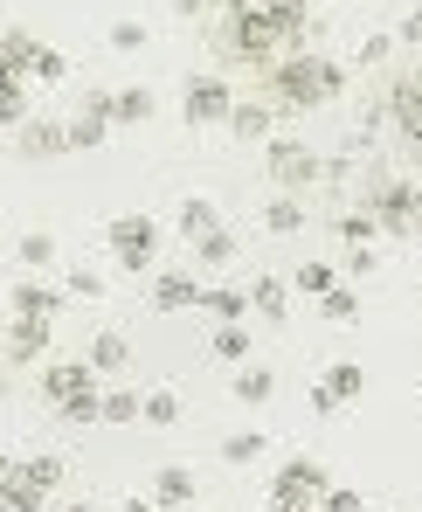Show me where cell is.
I'll return each mask as SVG.
<instances>
[{"label":"cell","mask_w":422,"mask_h":512,"mask_svg":"<svg viewBox=\"0 0 422 512\" xmlns=\"http://www.w3.org/2000/svg\"><path fill=\"white\" fill-rule=\"evenodd\" d=\"M346 97V70H339L333 56H277L270 70H263V104L270 111H326Z\"/></svg>","instance_id":"cell-1"},{"label":"cell","mask_w":422,"mask_h":512,"mask_svg":"<svg viewBox=\"0 0 422 512\" xmlns=\"http://www.w3.org/2000/svg\"><path fill=\"white\" fill-rule=\"evenodd\" d=\"M215 56H222V63H236V70H256V77H263V70L284 56V42L270 35V21H263V14H236V7H229V14L215 21Z\"/></svg>","instance_id":"cell-2"},{"label":"cell","mask_w":422,"mask_h":512,"mask_svg":"<svg viewBox=\"0 0 422 512\" xmlns=\"http://www.w3.org/2000/svg\"><path fill=\"white\" fill-rule=\"evenodd\" d=\"M42 395L56 402L63 423H97V374H90V360H56V367H42Z\"/></svg>","instance_id":"cell-3"},{"label":"cell","mask_w":422,"mask_h":512,"mask_svg":"<svg viewBox=\"0 0 422 512\" xmlns=\"http://www.w3.org/2000/svg\"><path fill=\"white\" fill-rule=\"evenodd\" d=\"M326 464L319 457H291V464H277V478H270V512H319L326 499Z\"/></svg>","instance_id":"cell-4"},{"label":"cell","mask_w":422,"mask_h":512,"mask_svg":"<svg viewBox=\"0 0 422 512\" xmlns=\"http://www.w3.org/2000/svg\"><path fill=\"white\" fill-rule=\"evenodd\" d=\"M263 173L277 180V194H298V201H305V187H319V153H312L298 132H284V139L263 146Z\"/></svg>","instance_id":"cell-5"},{"label":"cell","mask_w":422,"mask_h":512,"mask_svg":"<svg viewBox=\"0 0 422 512\" xmlns=\"http://www.w3.org/2000/svg\"><path fill=\"white\" fill-rule=\"evenodd\" d=\"M104 243H111V263L118 270H153V250H160V222L153 215H111V229H104Z\"/></svg>","instance_id":"cell-6"},{"label":"cell","mask_w":422,"mask_h":512,"mask_svg":"<svg viewBox=\"0 0 422 512\" xmlns=\"http://www.w3.org/2000/svg\"><path fill=\"white\" fill-rule=\"evenodd\" d=\"M229 104H236V90H229V77H215V70L187 77V90H180V118L187 125H229Z\"/></svg>","instance_id":"cell-7"},{"label":"cell","mask_w":422,"mask_h":512,"mask_svg":"<svg viewBox=\"0 0 422 512\" xmlns=\"http://www.w3.org/2000/svg\"><path fill=\"white\" fill-rule=\"evenodd\" d=\"M14 153H21V160H63V153H70L63 118H28V125L14 132Z\"/></svg>","instance_id":"cell-8"},{"label":"cell","mask_w":422,"mask_h":512,"mask_svg":"<svg viewBox=\"0 0 422 512\" xmlns=\"http://www.w3.org/2000/svg\"><path fill=\"white\" fill-rule=\"evenodd\" d=\"M70 298L56 291V284H42V277H21L14 291H7V319H56Z\"/></svg>","instance_id":"cell-9"},{"label":"cell","mask_w":422,"mask_h":512,"mask_svg":"<svg viewBox=\"0 0 422 512\" xmlns=\"http://www.w3.org/2000/svg\"><path fill=\"white\" fill-rule=\"evenodd\" d=\"M263 21H270V35L284 42V56H298V49H305V35H312V0H270V7H263Z\"/></svg>","instance_id":"cell-10"},{"label":"cell","mask_w":422,"mask_h":512,"mask_svg":"<svg viewBox=\"0 0 422 512\" xmlns=\"http://www.w3.org/2000/svg\"><path fill=\"white\" fill-rule=\"evenodd\" d=\"M42 346H49V319H7V340H0L7 367H35Z\"/></svg>","instance_id":"cell-11"},{"label":"cell","mask_w":422,"mask_h":512,"mask_svg":"<svg viewBox=\"0 0 422 512\" xmlns=\"http://www.w3.org/2000/svg\"><path fill=\"white\" fill-rule=\"evenodd\" d=\"M194 305H201L194 270H160L153 277V312H194Z\"/></svg>","instance_id":"cell-12"},{"label":"cell","mask_w":422,"mask_h":512,"mask_svg":"<svg viewBox=\"0 0 422 512\" xmlns=\"http://www.w3.org/2000/svg\"><path fill=\"white\" fill-rule=\"evenodd\" d=\"M194 492H201V485H194V471H187V464H160V471H153V506H160V512L194 506Z\"/></svg>","instance_id":"cell-13"},{"label":"cell","mask_w":422,"mask_h":512,"mask_svg":"<svg viewBox=\"0 0 422 512\" xmlns=\"http://www.w3.org/2000/svg\"><path fill=\"white\" fill-rule=\"evenodd\" d=\"M250 312L263 319V326H284V319H291V284H284V277H256L250 284Z\"/></svg>","instance_id":"cell-14"},{"label":"cell","mask_w":422,"mask_h":512,"mask_svg":"<svg viewBox=\"0 0 422 512\" xmlns=\"http://www.w3.org/2000/svg\"><path fill=\"white\" fill-rule=\"evenodd\" d=\"M270 125H277V111H270L263 97H236V104H229V132H236V139H270Z\"/></svg>","instance_id":"cell-15"},{"label":"cell","mask_w":422,"mask_h":512,"mask_svg":"<svg viewBox=\"0 0 422 512\" xmlns=\"http://www.w3.org/2000/svg\"><path fill=\"white\" fill-rule=\"evenodd\" d=\"M173 222H180V236H187V243H201V236H215V229H222V208H215L208 194H187Z\"/></svg>","instance_id":"cell-16"},{"label":"cell","mask_w":422,"mask_h":512,"mask_svg":"<svg viewBox=\"0 0 422 512\" xmlns=\"http://www.w3.org/2000/svg\"><path fill=\"white\" fill-rule=\"evenodd\" d=\"M153 90L146 84H125V90H111V125H153Z\"/></svg>","instance_id":"cell-17"},{"label":"cell","mask_w":422,"mask_h":512,"mask_svg":"<svg viewBox=\"0 0 422 512\" xmlns=\"http://www.w3.org/2000/svg\"><path fill=\"white\" fill-rule=\"evenodd\" d=\"M319 388H326V395H333L339 409H346V402H360V395H367V367H360V360H333Z\"/></svg>","instance_id":"cell-18"},{"label":"cell","mask_w":422,"mask_h":512,"mask_svg":"<svg viewBox=\"0 0 422 512\" xmlns=\"http://www.w3.org/2000/svg\"><path fill=\"white\" fill-rule=\"evenodd\" d=\"M84 360H90V374H125V367H132V340H125V333H97Z\"/></svg>","instance_id":"cell-19"},{"label":"cell","mask_w":422,"mask_h":512,"mask_svg":"<svg viewBox=\"0 0 422 512\" xmlns=\"http://www.w3.org/2000/svg\"><path fill=\"white\" fill-rule=\"evenodd\" d=\"M263 229H270V236H305V201H298V194L263 201Z\"/></svg>","instance_id":"cell-20"},{"label":"cell","mask_w":422,"mask_h":512,"mask_svg":"<svg viewBox=\"0 0 422 512\" xmlns=\"http://www.w3.org/2000/svg\"><path fill=\"white\" fill-rule=\"evenodd\" d=\"M21 478H28V485H35V492L49 499V492H56L63 478H70V464H63L56 450H35V457H21Z\"/></svg>","instance_id":"cell-21"},{"label":"cell","mask_w":422,"mask_h":512,"mask_svg":"<svg viewBox=\"0 0 422 512\" xmlns=\"http://www.w3.org/2000/svg\"><path fill=\"white\" fill-rule=\"evenodd\" d=\"M270 395H277V374H270L263 360H243V367H236V402L256 409V402H270Z\"/></svg>","instance_id":"cell-22"},{"label":"cell","mask_w":422,"mask_h":512,"mask_svg":"<svg viewBox=\"0 0 422 512\" xmlns=\"http://www.w3.org/2000/svg\"><path fill=\"white\" fill-rule=\"evenodd\" d=\"M333 236L346 243V250H374V236H381V222H374L367 208H346V215L333 222Z\"/></svg>","instance_id":"cell-23"},{"label":"cell","mask_w":422,"mask_h":512,"mask_svg":"<svg viewBox=\"0 0 422 512\" xmlns=\"http://www.w3.org/2000/svg\"><path fill=\"white\" fill-rule=\"evenodd\" d=\"M263 450H270V436H263V429H236V436H222V464H236V471H250Z\"/></svg>","instance_id":"cell-24"},{"label":"cell","mask_w":422,"mask_h":512,"mask_svg":"<svg viewBox=\"0 0 422 512\" xmlns=\"http://www.w3.org/2000/svg\"><path fill=\"white\" fill-rule=\"evenodd\" d=\"M208 353H215L222 367H243V360H250V326H215Z\"/></svg>","instance_id":"cell-25"},{"label":"cell","mask_w":422,"mask_h":512,"mask_svg":"<svg viewBox=\"0 0 422 512\" xmlns=\"http://www.w3.org/2000/svg\"><path fill=\"white\" fill-rule=\"evenodd\" d=\"M0 512H42V492H35V485L21 478V464H14V471L0 478Z\"/></svg>","instance_id":"cell-26"},{"label":"cell","mask_w":422,"mask_h":512,"mask_svg":"<svg viewBox=\"0 0 422 512\" xmlns=\"http://www.w3.org/2000/svg\"><path fill=\"white\" fill-rule=\"evenodd\" d=\"M201 305L215 312V326H243L250 319V291H201Z\"/></svg>","instance_id":"cell-27"},{"label":"cell","mask_w":422,"mask_h":512,"mask_svg":"<svg viewBox=\"0 0 422 512\" xmlns=\"http://www.w3.org/2000/svg\"><path fill=\"white\" fill-rule=\"evenodd\" d=\"M194 263H201V270H229V263H236V236H229V229L201 236V243H194Z\"/></svg>","instance_id":"cell-28"},{"label":"cell","mask_w":422,"mask_h":512,"mask_svg":"<svg viewBox=\"0 0 422 512\" xmlns=\"http://www.w3.org/2000/svg\"><path fill=\"white\" fill-rule=\"evenodd\" d=\"M28 77H35V84H63V77H70V56H63V49H49V42H35Z\"/></svg>","instance_id":"cell-29"},{"label":"cell","mask_w":422,"mask_h":512,"mask_svg":"<svg viewBox=\"0 0 422 512\" xmlns=\"http://www.w3.org/2000/svg\"><path fill=\"white\" fill-rule=\"evenodd\" d=\"M139 402H146V395L111 388V395H97V423H139Z\"/></svg>","instance_id":"cell-30"},{"label":"cell","mask_w":422,"mask_h":512,"mask_svg":"<svg viewBox=\"0 0 422 512\" xmlns=\"http://www.w3.org/2000/svg\"><path fill=\"white\" fill-rule=\"evenodd\" d=\"M139 423H153V429H173V423H180V395H173V388H153V395L139 402Z\"/></svg>","instance_id":"cell-31"},{"label":"cell","mask_w":422,"mask_h":512,"mask_svg":"<svg viewBox=\"0 0 422 512\" xmlns=\"http://www.w3.org/2000/svg\"><path fill=\"white\" fill-rule=\"evenodd\" d=\"M63 132H70V153H97V146L111 139L104 118H63Z\"/></svg>","instance_id":"cell-32"},{"label":"cell","mask_w":422,"mask_h":512,"mask_svg":"<svg viewBox=\"0 0 422 512\" xmlns=\"http://www.w3.org/2000/svg\"><path fill=\"white\" fill-rule=\"evenodd\" d=\"M49 263H56V236H49V229H28V236H21V270L35 277V270H49Z\"/></svg>","instance_id":"cell-33"},{"label":"cell","mask_w":422,"mask_h":512,"mask_svg":"<svg viewBox=\"0 0 422 512\" xmlns=\"http://www.w3.org/2000/svg\"><path fill=\"white\" fill-rule=\"evenodd\" d=\"M333 284H339L333 263H319V256H312V263H298V277H291V291H305V298H326Z\"/></svg>","instance_id":"cell-34"},{"label":"cell","mask_w":422,"mask_h":512,"mask_svg":"<svg viewBox=\"0 0 422 512\" xmlns=\"http://www.w3.org/2000/svg\"><path fill=\"white\" fill-rule=\"evenodd\" d=\"M319 312H326V319H333V326H353V319H360V291H326V298H319Z\"/></svg>","instance_id":"cell-35"},{"label":"cell","mask_w":422,"mask_h":512,"mask_svg":"<svg viewBox=\"0 0 422 512\" xmlns=\"http://www.w3.org/2000/svg\"><path fill=\"white\" fill-rule=\"evenodd\" d=\"M28 118H35V111H28V84H7V90H0V125H14V132H21Z\"/></svg>","instance_id":"cell-36"},{"label":"cell","mask_w":422,"mask_h":512,"mask_svg":"<svg viewBox=\"0 0 422 512\" xmlns=\"http://www.w3.org/2000/svg\"><path fill=\"white\" fill-rule=\"evenodd\" d=\"M63 298H77V305H90V298H104V277H97V270H84V263H77V270H70V277H63Z\"/></svg>","instance_id":"cell-37"},{"label":"cell","mask_w":422,"mask_h":512,"mask_svg":"<svg viewBox=\"0 0 422 512\" xmlns=\"http://www.w3.org/2000/svg\"><path fill=\"white\" fill-rule=\"evenodd\" d=\"M111 49H118V56H139V49H146V28H139V21H111Z\"/></svg>","instance_id":"cell-38"},{"label":"cell","mask_w":422,"mask_h":512,"mask_svg":"<svg viewBox=\"0 0 422 512\" xmlns=\"http://www.w3.org/2000/svg\"><path fill=\"white\" fill-rule=\"evenodd\" d=\"M77 118H104V125H111V90H104V84H90L84 97H77Z\"/></svg>","instance_id":"cell-39"},{"label":"cell","mask_w":422,"mask_h":512,"mask_svg":"<svg viewBox=\"0 0 422 512\" xmlns=\"http://www.w3.org/2000/svg\"><path fill=\"white\" fill-rule=\"evenodd\" d=\"M388 56H395V35H367L360 42V70H381Z\"/></svg>","instance_id":"cell-40"},{"label":"cell","mask_w":422,"mask_h":512,"mask_svg":"<svg viewBox=\"0 0 422 512\" xmlns=\"http://www.w3.org/2000/svg\"><path fill=\"white\" fill-rule=\"evenodd\" d=\"M319 512H367V506H360V492H346V485H326Z\"/></svg>","instance_id":"cell-41"},{"label":"cell","mask_w":422,"mask_h":512,"mask_svg":"<svg viewBox=\"0 0 422 512\" xmlns=\"http://www.w3.org/2000/svg\"><path fill=\"white\" fill-rule=\"evenodd\" d=\"M395 49H422V14H402L395 21Z\"/></svg>","instance_id":"cell-42"},{"label":"cell","mask_w":422,"mask_h":512,"mask_svg":"<svg viewBox=\"0 0 422 512\" xmlns=\"http://www.w3.org/2000/svg\"><path fill=\"white\" fill-rule=\"evenodd\" d=\"M312 416H319V423H333V416H339V402L326 395V388H312Z\"/></svg>","instance_id":"cell-43"},{"label":"cell","mask_w":422,"mask_h":512,"mask_svg":"<svg viewBox=\"0 0 422 512\" xmlns=\"http://www.w3.org/2000/svg\"><path fill=\"white\" fill-rule=\"evenodd\" d=\"M374 263H381V256H374V250H346V270H353V277H367Z\"/></svg>","instance_id":"cell-44"},{"label":"cell","mask_w":422,"mask_h":512,"mask_svg":"<svg viewBox=\"0 0 422 512\" xmlns=\"http://www.w3.org/2000/svg\"><path fill=\"white\" fill-rule=\"evenodd\" d=\"M173 14H180V21H201V14H208V0H173Z\"/></svg>","instance_id":"cell-45"},{"label":"cell","mask_w":422,"mask_h":512,"mask_svg":"<svg viewBox=\"0 0 422 512\" xmlns=\"http://www.w3.org/2000/svg\"><path fill=\"white\" fill-rule=\"evenodd\" d=\"M118 512H160V506H153V499H125Z\"/></svg>","instance_id":"cell-46"},{"label":"cell","mask_w":422,"mask_h":512,"mask_svg":"<svg viewBox=\"0 0 422 512\" xmlns=\"http://www.w3.org/2000/svg\"><path fill=\"white\" fill-rule=\"evenodd\" d=\"M70 512H97V506H90V499H77V506H70Z\"/></svg>","instance_id":"cell-47"},{"label":"cell","mask_w":422,"mask_h":512,"mask_svg":"<svg viewBox=\"0 0 422 512\" xmlns=\"http://www.w3.org/2000/svg\"><path fill=\"white\" fill-rule=\"evenodd\" d=\"M409 236H422V208H416V229H409Z\"/></svg>","instance_id":"cell-48"},{"label":"cell","mask_w":422,"mask_h":512,"mask_svg":"<svg viewBox=\"0 0 422 512\" xmlns=\"http://www.w3.org/2000/svg\"><path fill=\"white\" fill-rule=\"evenodd\" d=\"M0 340H7V312H0Z\"/></svg>","instance_id":"cell-49"}]
</instances>
